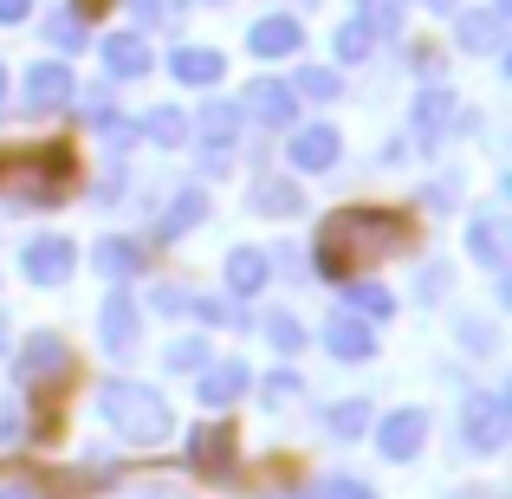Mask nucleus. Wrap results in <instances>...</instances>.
Wrapping results in <instances>:
<instances>
[{
  "label": "nucleus",
  "mask_w": 512,
  "mask_h": 499,
  "mask_svg": "<svg viewBox=\"0 0 512 499\" xmlns=\"http://www.w3.org/2000/svg\"><path fill=\"white\" fill-rule=\"evenodd\" d=\"M260 331L273 337V350H286V357L305 344V331H299V318H292V312H266V318H260Z\"/></svg>",
  "instance_id": "nucleus-30"
},
{
  "label": "nucleus",
  "mask_w": 512,
  "mask_h": 499,
  "mask_svg": "<svg viewBox=\"0 0 512 499\" xmlns=\"http://www.w3.org/2000/svg\"><path fill=\"white\" fill-rule=\"evenodd\" d=\"M247 111L260 117V124H273V130H292V117H299V98H292L286 78H253Z\"/></svg>",
  "instance_id": "nucleus-11"
},
{
  "label": "nucleus",
  "mask_w": 512,
  "mask_h": 499,
  "mask_svg": "<svg viewBox=\"0 0 512 499\" xmlns=\"http://www.w3.org/2000/svg\"><path fill=\"white\" fill-rule=\"evenodd\" d=\"M98 344L111 350V357H130V350H137V299H130V292H111V299H104Z\"/></svg>",
  "instance_id": "nucleus-7"
},
{
  "label": "nucleus",
  "mask_w": 512,
  "mask_h": 499,
  "mask_svg": "<svg viewBox=\"0 0 512 499\" xmlns=\"http://www.w3.org/2000/svg\"><path fill=\"white\" fill-rule=\"evenodd\" d=\"M350 20H357L370 39H383V33H402L409 7H402V0H357V13H350Z\"/></svg>",
  "instance_id": "nucleus-25"
},
{
  "label": "nucleus",
  "mask_w": 512,
  "mask_h": 499,
  "mask_svg": "<svg viewBox=\"0 0 512 499\" xmlns=\"http://www.w3.org/2000/svg\"><path fill=\"white\" fill-rule=\"evenodd\" d=\"M0 499H33V493H26V487H0Z\"/></svg>",
  "instance_id": "nucleus-43"
},
{
  "label": "nucleus",
  "mask_w": 512,
  "mask_h": 499,
  "mask_svg": "<svg viewBox=\"0 0 512 499\" xmlns=\"http://www.w3.org/2000/svg\"><path fill=\"white\" fill-rule=\"evenodd\" d=\"M260 389H266V402H292V396H299V376H292V370H273Z\"/></svg>",
  "instance_id": "nucleus-36"
},
{
  "label": "nucleus",
  "mask_w": 512,
  "mask_h": 499,
  "mask_svg": "<svg viewBox=\"0 0 512 499\" xmlns=\"http://www.w3.org/2000/svg\"><path fill=\"white\" fill-rule=\"evenodd\" d=\"M266 273H273V266H266L260 247H234L227 253V292H234V299H253V292L266 286Z\"/></svg>",
  "instance_id": "nucleus-18"
},
{
  "label": "nucleus",
  "mask_w": 512,
  "mask_h": 499,
  "mask_svg": "<svg viewBox=\"0 0 512 499\" xmlns=\"http://www.w3.org/2000/svg\"><path fill=\"white\" fill-rule=\"evenodd\" d=\"M344 156V137L331 124H305V130H292L286 137V163L299 169V175H318V169H331Z\"/></svg>",
  "instance_id": "nucleus-5"
},
{
  "label": "nucleus",
  "mask_w": 512,
  "mask_h": 499,
  "mask_svg": "<svg viewBox=\"0 0 512 499\" xmlns=\"http://www.w3.org/2000/svg\"><path fill=\"white\" fill-rule=\"evenodd\" d=\"M201 214H208V195H201V182H195V188H182V195L169 201V214L156 221V240H182L188 227L201 221Z\"/></svg>",
  "instance_id": "nucleus-22"
},
{
  "label": "nucleus",
  "mask_w": 512,
  "mask_h": 499,
  "mask_svg": "<svg viewBox=\"0 0 512 499\" xmlns=\"http://www.w3.org/2000/svg\"><path fill=\"white\" fill-rule=\"evenodd\" d=\"M130 7H137L143 20H156V13H163V0H130Z\"/></svg>",
  "instance_id": "nucleus-42"
},
{
  "label": "nucleus",
  "mask_w": 512,
  "mask_h": 499,
  "mask_svg": "<svg viewBox=\"0 0 512 499\" xmlns=\"http://www.w3.org/2000/svg\"><path fill=\"white\" fill-rule=\"evenodd\" d=\"M461 337H467V350H480V357L493 350V325H487V318H467V325H461Z\"/></svg>",
  "instance_id": "nucleus-37"
},
{
  "label": "nucleus",
  "mask_w": 512,
  "mask_h": 499,
  "mask_svg": "<svg viewBox=\"0 0 512 499\" xmlns=\"http://www.w3.org/2000/svg\"><path fill=\"white\" fill-rule=\"evenodd\" d=\"M325 344H331V357H344V363H363L376 350V331H370V318H357V312H338L325 325Z\"/></svg>",
  "instance_id": "nucleus-15"
},
{
  "label": "nucleus",
  "mask_w": 512,
  "mask_h": 499,
  "mask_svg": "<svg viewBox=\"0 0 512 499\" xmlns=\"http://www.w3.org/2000/svg\"><path fill=\"white\" fill-rule=\"evenodd\" d=\"M169 72L182 78V85H221L227 65H221V52H214V46H182V52L169 59Z\"/></svg>",
  "instance_id": "nucleus-20"
},
{
  "label": "nucleus",
  "mask_w": 512,
  "mask_h": 499,
  "mask_svg": "<svg viewBox=\"0 0 512 499\" xmlns=\"http://www.w3.org/2000/svg\"><path fill=\"white\" fill-rule=\"evenodd\" d=\"M169 370H208V344H201V337H175L169 344Z\"/></svg>",
  "instance_id": "nucleus-32"
},
{
  "label": "nucleus",
  "mask_w": 512,
  "mask_h": 499,
  "mask_svg": "<svg viewBox=\"0 0 512 499\" xmlns=\"http://www.w3.org/2000/svg\"><path fill=\"white\" fill-rule=\"evenodd\" d=\"M201 383H195V396H201V409H227V402H240L247 396V363H208V370H195Z\"/></svg>",
  "instance_id": "nucleus-12"
},
{
  "label": "nucleus",
  "mask_w": 512,
  "mask_h": 499,
  "mask_svg": "<svg viewBox=\"0 0 512 499\" xmlns=\"http://www.w3.org/2000/svg\"><path fill=\"white\" fill-rule=\"evenodd\" d=\"M188 461H195L201 474H227V467H234V428H195V435H188Z\"/></svg>",
  "instance_id": "nucleus-17"
},
{
  "label": "nucleus",
  "mask_w": 512,
  "mask_h": 499,
  "mask_svg": "<svg viewBox=\"0 0 512 499\" xmlns=\"http://www.w3.org/2000/svg\"><path fill=\"white\" fill-rule=\"evenodd\" d=\"M331 493H338V499H376L363 480H331Z\"/></svg>",
  "instance_id": "nucleus-41"
},
{
  "label": "nucleus",
  "mask_w": 512,
  "mask_h": 499,
  "mask_svg": "<svg viewBox=\"0 0 512 499\" xmlns=\"http://www.w3.org/2000/svg\"><path fill=\"white\" fill-rule=\"evenodd\" d=\"M13 441H20V409L0 402V448H13Z\"/></svg>",
  "instance_id": "nucleus-39"
},
{
  "label": "nucleus",
  "mask_w": 512,
  "mask_h": 499,
  "mask_svg": "<svg viewBox=\"0 0 512 499\" xmlns=\"http://www.w3.org/2000/svg\"><path fill=\"white\" fill-rule=\"evenodd\" d=\"M0 98H7V65H0Z\"/></svg>",
  "instance_id": "nucleus-44"
},
{
  "label": "nucleus",
  "mask_w": 512,
  "mask_h": 499,
  "mask_svg": "<svg viewBox=\"0 0 512 499\" xmlns=\"http://www.w3.org/2000/svg\"><path fill=\"white\" fill-rule=\"evenodd\" d=\"M137 137L163 143V150H182V143H188V117L175 111V104H156V111H150V117L137 124Z\"/></svg>",
  "instance_id": "nucleus-24"
},
{
  "label": "nucleus",
  "mask_w": 512,
  "mask_h": 499,
  "mask_svg": "<svg viewBox=\"0 0 512 499\" xmlns=\"http://www.w3.org/2000/svg\"><path fill=\"white\" fill-rule=\"evenodd\" d=\"M467 253H474L480 266H493V273L506 266V221L500 214H480V221L467 227Z\"/></svg>",
  "instance_id": "nucleus-21"
},
{
  "label": "nucleus",
  "mask_w": 512,
  "mask_h": 499,
  "mask_svg": "<svg viewBox=\"0 0 512 499\" xmlns=\"http://www.w3.org/2000/svg\"><path fill=\"white\" fill-rule=\"evenodd\" d=\"M396 240H409V221L389 208H344L325 221V234H318V266L325 273H344V253H396Z\"/></svg>",
  "instance_id": "nucleus-1"
},
{
  "label": "nucleus",
  "mask_w": 512,
  "mask_h": 499,
  "mask_svg": "<svg viewBox=\"0 0 512 499\" xmlns=\"http://www.w3.org/2000/svg\"><path fill=\"white\" fill-rule=\"evenodd\" d=\"M422 435H428V415L422 409H396V415H383V428H376V448H383L389 461H415V454H422Z\"/></svg>",
  "instance_id": "nucleus-8"
},
{
  "label": "nucleus",
  "mask_w": 512,
  "mask_h": 499,
  "mask_svg": "<svg viewBox=\"0 0 512 499\" xmlns=\"http://www.w3.org/2000/svg\"><path fill=\"white\" fill-rule=\"evenodd\" d=\"M350 312H363V318H389V312H396V299H389L376 279H350Z\"/></svg>",
  "instance_id": "nucleus-29"
},
{
  "label": "nucleus",
  "mask_w": 512,
  "mask_h": 499,
  "mask_svg": "<svg viewBox=\"0 0 512 499\" xmlns=\"http://www.w3.org/2000/svg\"><path fill=\"white\" fill-rule=\"evenodd\" d=\"M247 46L260 52V59H286V52H299V46H305V26L292 20V13H266V20H253Z\"/></svg>",
  "instance_id": "nucleus-13"
},
{
  "label": "nucleus",
  "mask_w": 512,
  "mask_h": 499,
  "mask_svg": "<svg viewBox=\"0 0 512 499\" xmlns=\"http://www.w3.org/2000/svg\"><path fill=\"white\" fill-rule=\"evenodd\" d=\"M98 130H104V143H111V150H124V143L137 137V124H124V117H111V111H98Z\"/></svg>",
  "instance_id": "nucleus-35"
},
{
  "label": "nucleus",
  "mask_w": 512,
  "mask_h": 499,
  "mask_svg": "<svg viewBox=\"0 0 512 499\" xmlns=\"http://www.w3.org/2000/svg\"><path fill=\"white\" fill-rule=\"evenodd\" d=\"M46 39H52L59 52H78L91 33H85V20H78V13H52V20H46Z\"/></svg>",
  "instance_id": "nucleus-31"
},
{
  "label": "nucleus",
  "mask_w": 512,
  "mask_h": 499,
  "mask_svg": "<svg viewBox=\"0 0 512 499\" xmlns=\"http://www.w3.org/2000/svg\"><path fill=\"white\" fill-rule=\"evenodd\" d=\"M188 130H195V137L208 143V150H227V143L240 137V104L208 98V104H201V124H188Z\"/></svg>",
  "instance_id": "nucleus-19"
},
{
  "label": "nucleus",
  "mask_w": 512,
  "mask_h": 499,
  "mask_svg": "<svg viewBox=\"0 0 512 499\" xmlns=\"http://www.w3.org/2000/svg\"><path fill=\"white\" fill-rule=\"evenodd\" d=\"M370 46H376V39H370V33H363V26H357V20H350V26H344V33H338V59H344V65H363V59H370Z\"/></svg>",
  "instance_id": "nucleus-33"
},
{
  "label": "nucleus",
  "mask_w": 512,
  "mask_h": 499,
  "mask_svg": "<svg viewBox=\"0 0 512 499\" xmlns=\"http://www.w3.org/2000/svg\"><path fill=\"white\" fill-rule=\"evenodd\" d=\"M454 39H461V52H500L506 46V13H461V26H454Z\"/></svg>",
  "instance_id": "nucleus-16"
},
{
  "label": "nucleus",
  "mask_w": 512,
  "mask_h": 499,
  "mask_svg": "<svg viewBox=\"0 0 512 499\" xmlns=\"http://www.w3.org/2000/svg\"><path fill=\"white\" fill-rule=\"evenodd\" d=\"M72 240L65 234H46V240H26V279L33 286H65L72 279Z\"/></svg>",
  "instance_id": "nucleus-6"
},
{
  "label": "nucleus",
  "mask_w": 512,
  "mask_h": 499,
  "mask_svg": "<svg viewBox=\"0 0 512 499\" xmlns=\"http://www.w3.org/2000/svg\"><path fill=\"white\" fill-rule=\"evenodd\" d=\"M98 415H104V422H111L124 441H137V448H156V441L175 435L169 402L156 396V389H143V383H104V389H98Z\"/></svg>",
  "instance_id": "nucleus-2"
},
{
  "label": "nucleus",
  "mask_w": 512,
  "mask_h": 499,
  "mask_svg": "<svg viewBox=\"0 0 512 499\" xmlns=\"http://www.w3.org/2000/svg\"><path fill=\"white\" fill-rule=\"evenodd\" d=\"M305 195L292 182H260L253 188V214H266V221H286V214H299Z\"/></svg>",
  "instance_id": "nucleus-26"
},
{
  "label": "nucleus",
  "mask_w": 512,
  "mask_h": 499,
  "mask_svg": "<svg viewBox=\"0 0 512 499\" xmlns=\"http://www.w3.org/2000/svg\"><path fill=\"white\" fill-rule=\"evenodd\" d=\"M33 13V0H0V26H20Z\"/></svg>",
  "instance_id": "nucleus-40"
},
{
  "label": "nucleus",
  "mask_w": 512,
  "mask_h": 499,
  "mask_svg": "<svg viewBox=\"0 0 512 499\" xmlns=\"http://www.w3.org/2000/svg\"><path fill=\"white\" fill-rule=\"evenodd\" d=\"M325 428H331V435H338V441H357L363 428H370V402H363V396H350V402H338V409L325 415Z\"/></svg>",
  "instance_id": "nucleus-27"
},
{
  "label": "nucleus",
  "mask_w": 512,
  "mask_h": 499,
  "mask_svg": "<svg viewBox=\"0 0 512 499\" xmlns=\"http://www.w3.org/2000/svg\"><path fill=\"white\" fill-rule=\"evenodd\" d=\"M188 312H195L201 325H240V312H234V305H221V299H188Z\"/></svg>",
  "instance_id": "nucleus-34"
},
{
  "label": "nucleus",
  "mask_w": 512,
  "mask_h": 499,
  "mask_svg": "<svg viewBox=\"0 0 512 499\" xmlns=\"http://www.w3.org/2000/svg\"><path fill=\"white\" fill-rule=\"evenodd\" d=\"M0 337H7V325H0Z\"/></svg>",
  "instance_id": "nucleus-45"
},
{
  "label": "nucleus",
  "mask_w": 512,
  "mask_h": 499,
  "mask_svg": "<svg viewBox=\"0 0 512 499\" xmlns=\"http://www.w3.org/2000/svg\"><path fill=\"white\" fill-rule=\"evenodd\" d=\"M72 85H78V78L65 72L59 59H52V65L39 59L33 72H26V111H65V104H72Z\"/></svg>",
  "instance_id": "nucleus-9"
},
{
  "label": "nucleus",
  "mask_w": 512,
  "mask_h": 499,
  "mask_svg": "<svg viewBox=\"0 0 512 499\" xmlns=\"http://www.w3.org/2000/svg\"><path fill=\"white\" fill-rule=\"evenodd\" d=\"M104 72L111 78H143L150 72V33H104Z\"/></svg>",
  "instance_id": "nucleus-14"
},
{
  "label": "nucleus",
  "mask_w": 512,
  "mask_h": 499,
  "mask_svg": "<svg viewBox=\"0 0 512 499\" xmlns=\"http://www.w3.org/2000/svg\"><path fill=\"white\" fill-rule=\"evenodd\" d=\"M506 435H512L506 396H493V389H474V396L461 402V448H467V454H500Z\"/></svg>",
  "instance_id": "nucleus-3"
},
{
  "label": "nucleus",
  "mask_w": 512,
  "mask_h": 499,
  "mask_svg": "<svg viewBox=\"0 0 512 499\" xmlns=\"http://www.w3.org/2000/svg\"><path fill=\"white\" fill-rule=\"evenodd\" d=\"M65 370H72V350H65L52 331L26 337V350H20V383H52V376H65Z\"/></svg>",
  "instance_id": "nucleus-10"
},
{
  "label": "nucleus",
  "mask_w": 512,
  "mask_h": 499,
  "mask_svg": "<svg viewBox=\"0 0 512 499\" xmlns=\"http://www.w3.org/2000/svg\"><path fill=\"white\" fill-rule=\"evenodd\" d=\"M338 72H325V65H305V72L299 78H292V98H318V104H331V98H338Z\"/></svg>",
  "instance_id": "nucleus-28"
},
{
  "label": "nucleus",
  "mask_w": 512,
  "mask_h": 499,
  "mask_svg": "<svg viewBox=\"0 0 512 499\" xmlns=\"http://www.w3.org/2000/svg\"><path fill=\"white\" fill-rule=\"evenodd\" d=\"M454 117H461V98H454L448 85H422V91H415V104H409V130H415V143H422V150H435V143L448 137Z\"/></svg>",
  "instance_id": "nucleus-4"
},
{
  "label": "nucleus",
  "mask_w": 512,
  "mask_h": 499,
  "mask_svg": "<svg viewBox=\"0 0 512 499\" xmlns=\"http://www.w3.org/2000/svg\"><path fill=\"white\" fill-rule=\"evenodd\" d=\"M98 273H104V279H130V273H143V240H124V234L98 240Z\"/></svg>",
  "instance_id": "nucleus-23"
},
{
  "label": "nucleus",
  "mask_w": 512,
  "mask_h": 499,
  "mask_svg": "<svg viewBox=\"0 0 512 499\" xmlns=\"http://www.w3.org/2000/svg\"><path fill=\"white\" fill-rule=\"evenodd\" d=\"M150 305H156V312H188V292H182V286H156Z\"/></svg>",
  "instance_id": "nucleus-38"
}]
</instances>
